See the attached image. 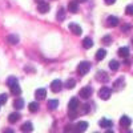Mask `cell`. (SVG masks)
Returning <instances> with one entry per match:
<instances>
[{
  "mask_svg": "<svg viewBox=\"0 0 133 133\" xmlns=\"http://www.w3.org/2000/svg\"><path fill=\"white\" fill-rule=\"evenodd\" d=\"M89 71H91V63H88V61H83V63H80L79 65H77V72H79V75H81V76L87 75Z\"/></svg>",
  "mask_w": 133,
  "mask_h": 133,
  "instance_id": "6da1fadb",
  "label": "cell"
},
{
  "mask_svg": "<svg viewBox=\"0 0 133 133\" xmlns=\"http://www.w3.org/2000/svg\"><path fill=\"white\" fill-rule=\"evenodd\" d=\"M110 96H112V89L108 87H101L98 91V97L101 100H108Z\"/></svg>",
  "mask_w": 133,
  "mask_h": 133,
  "instance_id": "7a4b0ae2",
  "label": "cell"
},
{
  "mask_svg": "<svg viewBox=\"0 0 133 133\" xmlns=\"http://www.w3.org/2000/svg\"><path fill=\"white\" fill-rule=\"evenodd\" d=\"M92 93H93V88L92 87H84L83 89H80L79 96L81 98H84V100H88V98L92 96Z\"/></svg>",
  "mask_w": 133,
  "mask_h": 133,
  "instance_id": "3957f363",
  "label": "cell"
},
{
  "mask_svg": "<svg viewBox=\"0 0 133 133\" xmlns=\"http://www.w3.org/2000/svg\"><path fill=\"white\" fill-rule=\"evenodd\" d=\"M63 89V83H61V80H53L52 83H51V91L53 92V93H59L60 91Z\"/></svg>",
  "mask_w": 133,
  "mask_h": 133,
  "instance_id": "277c9868",
  "label": "cell"
},
{
  "mask_svg": "<svg viewBox=\"0 0 133 133\" xmlns=\"http://www.w3.org/2000/svg\"><path fill=\"white\" fill-rule=\"evenodd\" d=\"M37 11L40 14H47L49 11V4L43 2V0H37Z\"/></svg>",
  "mask_w": 133,
  "mask_h": 133,
  "instance_id": "5b68a950",
  "label": "cell"
},
{
  "mask_svg": "<svg viewBox=\"0 0 133 133\" xmlns=\"http://www.w3.org/2000/svg\"><path fill=\"white\" fill-rule=\"evenodd\" d=\"M69 31L73 33V35H76V36H80L81 33H83V29H81V27L79 25V24H76V23H69Z\"/></svg>",
  "mask_w": 133,
  "mask_h": 133,
  "instance_id": "8992f818",
  "label": "cell"
},
{
  "mask_svg": "<svg viewBox=\"0 0 133 133\" xmlns=\"http://www.w3.org/2000/svg\"><path fill=\"white\" fill-rule=\"evenodd\" d=\"M80 107V103H79V98L76 97H72L68 103V110H77Z\"/></svg>",
  "mask_w": 133,
  "mask_h": 133,
  "instance_id": "52a82bcc",
  "label": "cell"
},
{
  "mask_svg": "<svg viewBox=\"0 0 133 133\" xmlns=\"http://www.w3.org/2000/svg\"><path fill=\"white\" fill-rule=\"evenodd\" d=\"M96 80L100 81V83H108L109 76H108L104 71H98V72L96 73Z\"/></svg>",
  "mask_w": 133,
  "mask_h": 133,
  "instance_id": "ba28073f",
  "label": "cell"
},
{
  "mask_svg": "<svg viewBox=\"0 0 133 133\" xmlns=\"http://www.w3.org/2000/svg\"><path fill=\"white\" fill-rule=\"evenodd\" d=\"M118 25V19L116 16H108L107 17V27H117Z\"/></svg>",
  "mask_w": 133,
  "mask_h": 133,
  "instance_id": "9c48e42d",
  "label": "cell"
},
{
  "mask_svg": "<svg viewBox=\"0 0 133 133\" xmlns=\"http://www.w3.org/2000/svg\"><path fill=\"white\" fill-rule=\"evenodd\" d=\"M98 125L101 128H112L113 127V121L112 120H108V118H101L98 121Z\"/></svg>",
  "mask_w": 133,
  "mask_h": 133,
  "instance_id": "30bf717a",
  "label": "cell"
},
{
  "mask_svg": "<svg viewBox=\"0 0 133 133\" xmlns=\"http://www.w3.org/2000/svg\"><path fill=\"white\" fill-rule=\"evenodd\" d=\"M130 124H132L130 117H128V116H123V117L120 118V125H121V128H128V127H130Z\"/></svg>",
  "mask_w": 133,
  "mask_h": 133,
  "instance_id": "8fae6325",
  "label": "cell"
},
{
  "mask_svg": "<svg viewBox=\"0 0 133 133\" xmlns=\"http://www.w3.org/2000/svg\"><path fill=\"white\" fill-rule=\"evenodd\" d=\"M45 96H47V91L44 89V88H39V89H36V92H35L36 100H44Z\"/></svg>",
  "mask_w": 133,
  "mask_h": 133,
  "instance_id": "7c38bea8",
  "label": "cell"
},
{
  "mask_svg": "<svg viewBox=\"0 0 133 133\" xmlns=\"http://www.w3.org/2000/svg\"><path fill=\"white\" fill-rule=\"evenodd\" d=\"M75 128H76V129H75L76 132H85L87 128H88V123H87V121H80V123L76 124Z\"/></svg>",
  "mask_w": 133,
  "mask_h": 133,
  "instance_id": "4fadbf2b",
  "label": "cell"
},
{
  "mask_svg": "<svg viewBox=\"0 0 133 133\" xmlns=\"http://www.w3.org/2000/svg\"><path fill=\"white\" fill-rule=\"evenodd\" d=\"M79 2H69L68 3V11L72 14H76L77 11H79V4H77Z\"/></svg>",
  "mask_w": 133,
  "mask_h": 133,
  "instance_id": "5bb4252c",
  "label": "cell"
},
{
  "mask_svg": "<svg viewBox=\"0 0 133 133\" xmlns=\"http://www.w3.org/2000/svg\"><path fill=\"white\" fill-rule=\"evenodd\" d=\"M118 56L120 57H123V59H127L128 56H129V48L128 47H121L120 49H118Z\"/></svg>",
  "mask_w": 133,
  "mask_h": 133,
  "instance_id": "9a60e30c",
  "label": "cell"
},
{
  "mask_svg": "<svg viewBox=\"0 0 133 133\" xmlns=\"http://www.w3.org/2000/svg\"><path fill=\"white\" fill-rule=\"evenodd\" d=\"M20 113H17V112H15V113H11L9 116H8V121L11 124H15V123H17V121L20 120Z\"/></svg>",
  "mask_w": 133,
  "mask_h": 133,
  "instance_id": "2e32d148",
  "label": "cell"
},
{
  "mask_svg": "<svg viewBox=\"0 0 133 133\" xmlns=\"http://www.w3.org/2000/svg\"><path fill=\"white\" fill-rule=\"evenodd\" d=\"M83 47H84L85 49L92 48V47H93V40H92L91 37H85V39L83 40Z\"/></svg>",
  "mask_w": 133,
  "mask_h": 133,
  "instance_id": "e0dca14e",
  "label": "cell"
},
{
  "mask_svg": "<svg viewBox=\"0 0 133 133\" xmlns=\"http://www.w3.org/2000/svg\"><path fill=\"white\" fill-rule=\"evenodd\" d=\"M9 89H11V93H12L14 96H20V95H21V88L19 87V84H16V85H14V87H11Z\"/></svg>",
  "mask_w": 133,
  "mask_h": 133,
  "instance_id": "ac0fdd59",
  "label": "cell"
},
{
  "mask_svg": "<svg viewBox=\"0 0 133 133\" xmlns=\"http://www.w3.org/2000/svg\"><path fill=\"white\" fill-rule=\"evenodd\" d=\"M7 41L9 44H12V45H15V44L19 43V36L17 35H8L7 36Z\"/></svg>",
  "mask_w": 133,
  "mask_h": 133,
  "instance_id": "d6986e66",
  "label": "cell"
},
{
  "mask_svg": "<svg viewBox=\"0 0 133 133\" xmlns=\"http://www.w3.org/2000/svg\"><path fill=\"white\" fill-rule=\"evenodd\" d=\"M105 56H107V51H105V49H98V51L96 52V60H97V61H101Z\"/></svg>",
  "mask_w": 133,
  "mask_h": 133,
  "instance_id": "ffe728a7",
  "label": "cell"
},
{
  "mask_svg": "<svg viewBox=\"0 0 133 133\" xmlns=\"http://www.w3.org/2000/svg\"><path fill=\"white\" fill-rule=\"evenodd\" d=\"M21 132H32L33 130V125H32V123H29V121H28V123H24L23 125H21Z\"/></svg>",
  "mask_w": 133,
  "mask_h": 133,
  "instance_id": "44dd1931",
  "label": "cell"
},
{
  "mask_svg": "<svg viewBox=\"0 0 133 133\" xmlns=\"http://www.w3.org/2000/svg\"><path fill=\"white\" fill-rule=\"evenodd\" d=\"M14 107H15V109H23L24 108V100L23 98H16L14 101Z\"/></svg>",
  "mask_w": 133,
  "mask_h": 133,
  "instance_id": "7402d4cb",
  "label": "cell"
},
{
  "mask_svg": "<svg viewBox=\"0 0 133 133\" xmlns=\"http://www.w3.org/2000/svg\"><path fill=\"white\" fill-rule=\"evenodd\" d=\"M113 85H115L113 88H115V89H116V91H118V89H121V88H123V87H124V77H120V79H118V80H116Z\"/></svg>",
  "mask_w": 133,
  "mask_h": 133,
  "instance_id": "603a6c76",
  "label": "cell"
},
{
  "mask_svg": "<svg viewBox=\"0 0 133 133\" xmlns=\"http://www.w3.org/2000/svg\"><path fill=\"white\" fill-rule=\"evenodd\" d=\"M59 107V100H48V108L51 110H55Z\"/></svg>",
  "mask_w": 133,
  "mask_h": 133,
  "instance_id": "cb8c5ba5",
  "label": "cell"
},
{
  "mask_svg": "<svg viewBox=\"0 0 133 133\" xmlns=\"http://www.w3.org/2000/svg\"><path fill=\"white\" fill-rule=\"evenodd\" d=\"M28 109H29V112H32V113H36L37 110H39V104H37L36 101L29 103V105H28Z\"/></svg>",
  "mask_w": 133,
  "mask_h": 133,
  "instance_id": "d4e9b609",
  "label": "cell"
},
{
  "mask_svg": "<svg viewBox=\"0 0 133 133\" xmlns=\"http://www.w3.org/2000/svg\"><path fill=\"white\" fill-rule=\"evenodd\" d=\"M16 84H19V80L16 79L15 76H11V77H8V80H7V85L11 88V87H14V85H16Z\"/></svg>",
  "mask_w": 133,
  "mask_h": 133,
  "instance_id": "484cf974",
  "label": "cell"
},
{
  "mask_svg": "<svg viewBox=\"0 0 133 133\" xmlns=\"http://www.w3.org/2000/svg\"><path fill=\"white\" fill-rule=\"evenodd\" d=\"M118 66H120L118 61H116V60H110V61H109V68L112 69V71H117Z\"/></svg>",
  "mask_w": 133,
  "mask_h": 133,
  "instance_id": "4316f807",
  "label": "cell"
},
{
  "mask_svg": "<svg viewBox=\"0 0 133 133\" xmlns=\"http://www.w3.org/2000/svg\"><path fill=\"white\" fill-rule=\"evenodd\" d=\"M75 85H76V81L73 79H68L66 83H65V88H68V89H73Z\"/></svg>",
  "mask_w": 133,
  "mask_h": 133,
  "instance_id": "83f0119b",
  "label": "cell"
},
{
  "mask_svg": "<svg viewBox=\"0 0 133 133\" xmlns=\"http://www.w3.org/2000/svg\"><path fill=\"white\" fill-rule=\"evenodd\" d=\"M89 109H91V105H88V104H84L80 107V115H85L89 112Z\"/></svg>",
  "mask_w": 133,
  "mask_h": 133,
  "instance_id": "f1b7e54d",
  "label": "cell"
},
{
  "mask_svg": "<svg viewBox=\"0 0 133 133\" xmlns=\"http://www.w3.org/2000/svg\"><path fill=\"white\" fill-rule=\"evenodd\" d=\"M56 17H57V20H59V21H63V20L65 19V11H64L63 8H60V9H59V12H57Z\"/></svg>",
  "mask_w": 133,
  "mask_h": 133,
  "instance_id": "f546056e",
  "label": "cell"
},
{
  "mask_svg": "<svg viewBox=\"0 0 133 133\" xmlns=\"http://www.w3.org/2000/svg\"><path fill=\"white\" fill-rule=\"evenodd\" d=\"M125 14H127L128 16H133V4L127 5V8H125Z\"/></svg>",
  "mask_w": 133,
  "mask_h": 133,
  "instance_id": "4dcf8cb0",
  "label": "cell"
},
{
  "mask_svg": "<svg viewBox=\"0 0 133 133\" xmlns=\"http://www.w3.org/2000/svg\"><path fill=\"white\" fill-rule=\"evenodd\" d=\"M103 43L105 44V45H109V44L112 43V37H110V36H104L103 37Z\"/></svg>",
  "mask_w": 133,
  "mask_h": 133,
  "instance_id": "1f68e13d",
  "label": "cell"
},
{
  "mask_svg": "<svg viewBox=\"0 0 133 133\" xmlns=\"http://www.w3.org/2000/svg\"><path fill=\"white\" fill-rule=\"evenodd\" d=\"M132 29V25L130 24H124L123 27H121V32H128Z\"/></svg>",
  "mask_w": 133,
  "mask_h": 133,
  "instance_id": "d6a6232c",
  "label": "cell"
},
{
  "mask_svg": "<svg viewBox=\"0 0 133 133\" xmlns=\"http://www.w3.org/2000/svg\"><path fill=\"white\" fill-rule=\"evenodd\" d=\"M7 100H8V96L7 95H0V104H5L7 103Z\"/></svg>",
  "mask_w": 133,
  "mask_h": 133,
  "instance_id": "836d02e7",
  "label": "cell"
},
{
  "mask_svg": "<svg viewBox=\"0 0 133 133\" xmlns=\"http://www.w3.org/2000/svg\"><path fill=\"white\" fill-rule=\"evenodd\" d=\"M104 2H105L107 5H110V4H115V3H116V0H104Z\"/></svg>",
  "mask_w": 133,
  "mask_h": 133,
  "instance_id": "e575fe53",
  "label": "cell"
},
{
  "mask_svg": "<svg viewBox=\"0 0 133 133\" xmlns=\"http://www.w3.org/2000/svg\"><path fill=\"white\" fill-rule=\"evenodd\" d=\"M77 2H80V3H85L87 0H77Z\"/></svg>",
  "mask_w": 133,
  "mask_h": 133,
  "instance_id": "d590c367",
  "label": "cell"
},
{
  "mask_svg": "<svg viewBox=\"0 0 133 133\" xmlns=\"http://www.w3.org/2000/svg\"><path fill=\"white\" fill-rule=\"evenodd\" d=\"M132 44H133V39H132Z\"/></svg>",
  "mask_w": 133,
  "mask_h": 133,
  "instance_id": "8d00e7d4",
  "label": "cell"
},
{
  "mask_svg": "<svg viewBox=\"0 0 133 133\" xmlns=\"http://www.w3.org/2000/svg\"><path fill=\"white\" fill-rule=\"evenodd\" d=\"M0 105H2V104H0Z\"/></svg>",
  "mask_w": 133,
  "mask_h": 133,
  "instance_id": "74e56055",
  "label": "cell"
}]
</instances>
